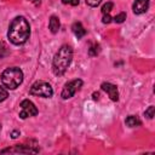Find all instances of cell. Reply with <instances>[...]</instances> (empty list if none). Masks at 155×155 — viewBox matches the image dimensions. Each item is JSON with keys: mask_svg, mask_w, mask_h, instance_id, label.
I'll list each match as a JSON object with an SVG mask.
<instances>
[{"mask_svg": "<svg viewBox=\"0 0 155 155\" xmlns=\"http://www.w3.org/2000/svg\"><path fill=\"white\" fill-rule=\"evenodd\" d=\"M101 87H102L103 91H105L108 93V96L110 97V99L113 102H117L119 101V92H117V87L115 85H113L110 82H103L101 85Z\"/></svg>", "mask_w": 155, "mask_h": 155, "instance_id": "7", "label": "cell"}, {"mask_svg": "<svg viewBox=\"0 0 155 155\" xmlns=\"http://www.w3.org/2000/svg\"><path fill=\"white\" fill-rule=\"evenodd\" d=\"M154 111H155V108H154V105H150L147 110H145V113H144V115L148 117V119H153V116H154Z\"/></svg>", "mask_w": 155, "mask_h": 155, "instance_id": "15", "label": "cell"}, {"mask_svg": "<svg viewBox=\"0 0 155 155\" xmlns=\"http://www.w3.org/2000/svg\"><path fill=\"white\" fill-rule=\"evenodd\" d=\"M0 128H1V125H0Z\"/></svg>", "mask_w": 155, "mask_h": 155, "instance_id": "22", "label": "cell"}, {"mask_svg": "<svg viewBox=\"0 0 155 155\" xmlns=\"http://www.w3.org/2000/svg\"><path fill=\"white\" fill-rule=\"evenodd\" d=\"M29 93L31 96H38V97H42V98H50L53 94V90L51 87V85L46 81H36L31 85Z\"/></svg>", "mask_w": 155, "mask_h": 155, "instance_id": "4", "label": "cell"}, {"mask_svg": "<svg viewBox=\"0 0 155 155\" xmlns=\"http://www.w3.org/2000/svg\"><path fill=\"white\" fill-rule=\"evenodd\" d=\"M140 124H142L140 120L134 115H130L126 117V125L128 127H137V126H140Z\"/></svg>", "mask_w": 155, "mask_h": 155, "instance_id": "11", "label": "cell"}, {"mask_svg": "<svg viewBox=\"0 0 155 155\" xmlns=\"http://www.w3.org/2000/svg\"><path fill=\"white\" fill-rule=\"evenodd\" d=\"M62 2L63 4H69V5H71V6H76V5H79V0H62Z\"/></svg>", "mask_w": 155, "mask_h": 155, "instance_id": "19", "label": "cell"}, {"mask_svg": "<svg viewBox=\"0 0 155 155\" xmlns=\"http://www.w3.org/2000/svg\"><path fill=\"white\" fill-rule=\"evenodd\" d=\"M85 1H86V4H87L88 6H91V7H97V6L101 4L102 0H85Z\"/></svg>", "mask_w": 155, "mask_h": 155, "instance_id": "17", "label": "cell"}, {"mask_svg": "<svg viewBox=\"0 0 155 155\" xmlns=\"http://www.w3.org/2000/svg\"><path fill=\"white\" fill-rule=\"evenodd\" d=\"M7 97H8L7 91H6L4 87H1V86H0V103H1L2 101H5Z\"/></svg>", "mask_w": 155, "mask_h": 155, "instance_id": "16", "label": "cell"}, {"mask_svg": "<svg viewBox=\"0 0 155 155\" xmlns=\"http://www.w3.org/2000/svg\"><path fill=\"white\" fill-rule=\"evenodd\" d=\"M113 19H114L115 23H122V22L126 19V13H125V12H120V13L116 15Z\"/></svg>", "mask_w": 155, "mask_h": 155, "instance_id": "14", "label": "cell"}, {"mask_svg": "<svg viewBox=\"0 0 155 155\" xmlns=\"http://www.w3.org/2000/svg\"><path fill=\"white\" fill-rule=\"evenodd\" d=\"M23 82V71L17 67L7 68L1 74V84L7 90H16Z\"/></svg>", "mask_w": 155, "mask_h": 155, "instance_id": "3", "label": "cell"}, {"mask_svg": "<svg viewBox=\"0 0 155 155\" xmlns=\"http://www.w3.org/2000/svg\"><path fill=\"white\" fill-rule=\"evenodd\" d=\"M99 51H101L99 45H98L97 42H92V44L90 45V48H88V54L92 56V57H94V56H97V54L99 53Z\"/></svg>", "mask_w": 155, "mask_h": 155, "instance_id": "12", "label": "cell"}, {"mask_svg": "<svg viewBox=\"0 0 155 155\" xmlns=\"http://www.w3.org/2000/svg\"><path fill=\"white\" fill-rule=\"evenodd\" d=\"M82 86V80L81 79H75V80H71L69 82H67L62 90V93H61V97L63 99H69L71 98Z\"/></svg>", "mask_w": 155, "mask_h": 155, "instance_id": "5", "label": "cell"}, {"mask_svg": "<svg viewBox=\"0 0 155 155\" xmlns=\"http://www.w3.org/2000/svg\"><path fill=\"white\" fill-rule=\"evenodd\" d=\"M111 17H110V15L109 13H107V15H103V18H102V22L104 23V24H108V23H110L111 22Z\"/></svg>", "mask_w": 155, "mask_h": 155, "instance_id": "18", "label": "cell"}, {"mask_svg": "<svg viewBox=\"0 0 155 155\" xmlns=\"http://www.w3.org/2000/svg\"><path fill=\"white\" fill-rule=\"evenodd\" d=\"M71 30L74 33V35L78 38V39H81L82 36L86 35V29L82 27V24L80 22H75L73 25H71Z\"/></svg>", "mask_w": 155, "mask_h": 155, "instance_id": "9", "label": "cell"}, {"mask_svg": "<svg viewBox=\"0 0 155 155\" xmlns=\"http://www.w3.org/2000/svg\"><path fill=\"white\" fill-rule=\"evenodd\" d=\"M18 136H19V131H12V132H11V137H12L13 139L17 138Z\"/></svg>", "mask_w": 155, "mask_h": 155, "instance_id": "20", "label": "cell"}, {"mask_svg": "<svg viewBox=\"0 0 155 155\" xmlns=\"http://www.w3.org/2000/svg\"><path fill=\"white\" fill-rule=\"evenodd\" d=\"M21 111H19V117L21 119H27L29 116H35L38 115V108L35 107V104L29 101V99H24L21 103Z\"/></svg>", "mask_w": 155, "mask_h": 155, "instance_id": "6", "label": "cell"}, {"mask_svg": "<svg viewBox=\"0 0 155 155\" xmlns=\"http://www.w3.org/2000/svg\"><path fill=\"white\" fill-rule=\"evenodd\" d=\"M59 27H61V23H59L58 17H56V16H51V17H50V21H48V28H50L51 33H52V34L58 33Z\"/></svg>", "mask_w": 155, "mask_h": 155, "instance_id": "10", "label": "cell"}, {"mask_svg": "<svg viewBox=\"0 0 155 155\" xmlns=\"http://www.w3.org/2000/svg\"><path fill=\"white\" fill-rule=\"evenodd\" d=\"M149 8V0H136L132 5V10L134 15L145 13Z\"/></svg>", "mask_w": 155, "mask_h": 155, "instance_id": "8", "label": "cell"}, {"mask_svg": "<svg viewBox=\"0 0 155 155\" xmlns=\"http://www.w3.org/2000/svg\"><path fill=\"white\" fill-rule=\"evenodd\" d=\"M30 35V27L23 16H17L12 19L8 27L7 38L13 45H23Z\"/></svg>", "mask_w": 155, "mask_h": 155, "instance_id": "1", "label": "cell"}, {"mask_svg": "<svg viewBox=\"0 0 155 155\" xmlns=\"http://www.w3.org/2000/svg\"><path fill=\"white\" fill-rule=\"evenodd\" d=\"M113 6H114V4H113L111 1H108L107 4H104V5L102 6V13H103V15L110 13V11L113 10Z\"/></svg>", "mask_w": 155, "mask_h": 155, "instance_id": "13", "label": "cell"}, {"mask_svg": "<svg viewBox=\"0 0 155 155\" xmlns=\"http://www.w3.org/2000/svg\"><path fill=\"white\" fill-rule=\"evenodd\" d=\"M73 59V50L69 45H63L56 52L52 61V69L56 75H63Z\"/></svg>", "mask_w": 155, "mask_h": 155, "instance_id": "2", "label": "cell"}, {"mask_svg": "<svg viewBox=\"0 0 155 155\" xmlns=\"http://www.w3.org/2000/svg\"><path fill=\"white\" fill-rule=\"evenodd\" d=\"M93 99H98V93H93Z\"/></svg>", "mask_w": 155, "mask_h": 155, "instance_id": "21", "label": "cell"}]
</instances>
